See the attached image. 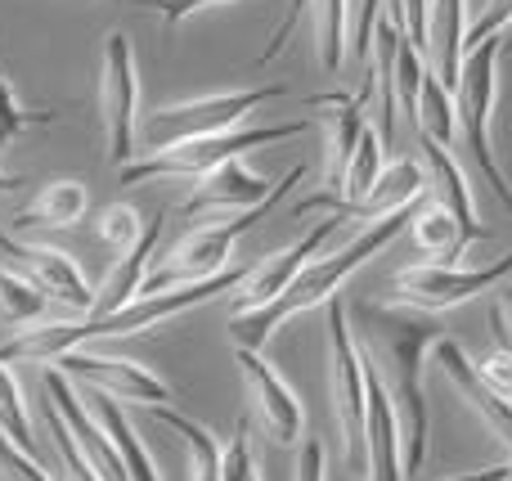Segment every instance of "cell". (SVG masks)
<instances>
[{
	"instance_id": "27",
	"label": "cell",
	"mask_w": 512,
	"mask_h": 481,
	"mask_svg": "<svg viewBox=\"0 0 512 481\" xmlns=\"http://www.w3.org/2000/svg\"><path fill=\"white\" fill-rule=\"evenodd\" d=\"M351 0H310L315 9V32H319V63H324L328 77L342 72L346 59V23H351Z\"/></svg>"
},
{
	"instance_id": "35",
	"label": "cell",
	"mask_w": 512,
	"mask_h": 481,
	"mask_svg": "<svg viewBox=\"0 0 512 481\" xmlns=\"http://www.w3.org/2000/svg\"><path fill=\"white\" fill-rule=\"evenodd\" d=\"M256 477V464H252V441H248V428H239V437L225 446V459H221V481H252Z\"/></svg>"
},
{
	"instance_id": "2",
	"label": "cell",
	"mask_w": 512,
	"mask_h": 481,
	"mask_svg": "<svg viewBox=\"0 0 512 481\" xmlns=\"http://www.w3.org/2000/svg\"><path fill=\"white\" fill-rule=\"evenodd\" d=\"M409 216H414V207H409V212L387 216V221H378V225H364V230L355 234L346 248L328 252V257H315L297 279H292L283 297H274V302L261 306V311L234 315V320H230V342L239 351H261L265 342H270V333L279 329V324H288L292 315L315 311V306H328L337 297V288H342L346 279L364 266V261H373L400 230H409Z\"/></svg>"
},
{
	"instance_id": "1",
	"label": "cell",
	"mask_w": 512,
	"mask_h": 481,
	"mask_svg": "<svg viewBox=\"0 0 512 481\" xmlns=\"http://www.w3.org/2000/svg\"><path fill=\"white\" fill-rule=\"evenodd\" d=\"M441 324L436 315L409 311V306H360V356L364 365L378 369L382 387H387L391 405L400 419V455H405V481H414L427 464V351L441 342Z\"/></svg>"
},
{
	"instance_id": "15",
	"label": "cell",
	"mask_w": 512,
	"mask_h": 481,
	"mask_svg": "<svg viewBox=\"0 0 512 481\" xmlns=\"http://www.w3.org/2000/svg\"><path fill=\"white\" fill-rule=\"evenodd\" d=\"M274 185L279 180H265L256 176L252 167H243V162H225V167H216L212 176H203L194 185V194L180 203V216H198V212H252V207H261L265 198L274 194Z\"/></svg>"
},
{
	"instance_id": "24",
	"label": "cell",
	"mask_w": 512,
	"mask_h": 481,
	"mask_svg": "<svg viewBox=\"0 0 512 481\" xmlns=\"http://www.w3.org/2000/svg\"><path fill=\"white\" fill-rule=\"evenodd\" d=\"M409 234H414L418 252H423L427 261H436V266H454V257H463V252H468V248H463L459 221H454L441 203L418 207V212L409 216Z\"/></svg>"
},
{
	"instance_id": "29",
	"label": "cell",
	"mask_w": 512,
	"mask_h": 481,
	"mask_svg": "<svg viewBox=\"0 0 512 481\" xmlns=\"http://www.w3.org/2000/svg\"><path fill=\"white\" fill-rule=\"evenodd\" d=\"M0 432H5L14 446H23L27 455H36V437H32V419H27V405H23V387L14 383L5 360H0Z\"/></svg>"
},
{
	"instance_id": "28",
	"label": "cell",
	"mask_w": 512,
	"mask_h": 481,
	"mask_svg": "<svg viewBox=\"0 0 512 481\" xmlns=\"http://www.w3.org/2000/svg\"><path fill=\"white\" fill-rule=\"evenodd\" d=\"M45 311H50V297H41L18 270H9L0 261V315L9 324H36Z\"/></svg>"
},
{
	"instance_id": "16",
	"label": "cell",
	"mask_w": 512,
	"mask_h": 481,
	"mask_svg": "<svg viewBox=\"0 0 512 481\" xmlns=\"http://www.w3.org/2000/svg\"><path fill=\"white\" fill-rule=\"evenodd\" d=\"M432 356H436V365H441V374L450 378L454 387H459L463 401H468L472 410L481 414V423H486V428L495 432V437L512 450V405L495 392V387L486 383V378H481V365H472L468 351H463L454 338H441V342H436Z\"/></svg>"
},
{
	"instance_id": "34",
	"label": "cell",
	"mask_w": 512,
	"mask_h": 481,
	"mask_svg": "<svg viewBox=\"0 0 512 481\" xmlns=\"http://www.w3.org/2000/svg\"><path fill=\"white\" fill-rule=\"evenodd\" d=\"M504 27H512V0H490L468 27V50L486 45L490 36H504Z\"/></svg>"
},
{
	"instance_id": "7",
	"label": "cell",
	"mask_w": 512,
	"mask_h": 481,
	"mask_svg": "<svg viewBox=\"0 0 512 481\" xmlns=\"http://www.w3.org/2000/svg\"><path fill=\"white\" fill-rule=\"evenodd\" d=\"M328 369H333V414L346 446V464H364V419H369V374L355 329L346 320V306L328 302Z\"/></svg>"
},
{
	"instance_id": "9",
	"label": "cell",
	"mask_w": 512,
	"mask_h": 481,
	"mask_svg": "<svg viewBox=\"0 0 512 481\" xmlns=\"http://www.w3.org/2000/svg\"><path fill=\"white\" fill-rule=\"evenodd\" d=\"M508 275H512V252L495 257L490 266H436V261H423V266H409L396 275V302L409 306V311L441 315L490 293V288L508 284Z\"/></svg>"
},
{
	"instance_id": "17",
	"label": "cell",
	"mask_w": 512,
	"mask_h": 481,
	"mask_svg": "<svg viewBox=\"0 0 512 481\" xmlns=\"http://www.w3.org/2000/svg\"><path fill=\"white\" fill-rule=\"evenodd\" d=\"M369 374V419H364V477L369 481H405V455H400V419L382 387L378 369L364 365Z\"/></svg>"
},
{
	"instance_id": "19",
	"label": "cell",
	"mask_w": 512,
	"mask_h": 481,
	"mask_svg": "<svg viewBox=\"0 0 512 481\" xmlns=\"http://www.w3.org/2000/svg\"><path fill=\"white\" fill-rule=\"evenodd\" d=\"M468 0H432L427 5V68L445 90H459L468 59Z\"/></svg>"
},
{
	"instance_id": "44",
	"label": "cell",
	"mask_w": 512,
	"mask_h": 481,
	"mask_svg": "<svg viewBox=\"0 0 512 481\" xmlns=\"http://www.w3.org/2000/svg\"><path fill=\"white\" fill-rule=\"evenodd\" d=\"M508 468H512V464H508ZM508 481H512V477H508Z\"/></svg>"
},
{
	"instance_id": "18",
	"label": "cell",
	"mask_w": 512,
	"mask_h": 481,
	"mask_svg": "<svg viewBox=\"0 0 512 481\" xmlns=\"http://www.w3.org/2000/svg\"><path fill=\"white\" fill-rule=\"evenodd\" d=\"M418 162H423V171H427V189L436 194V203H441L445 212L459 221L463 248H472V243L486 239L490 230L477 221V203H472L468 176H463V167L450 158V149H441V144H432V140H423V135H418Z\"/></svg>"
},
{
	"instance_id": "20",
	"label": "cell",
	"mask_w": 512,
	"mask_h": 481,
	"mask_svg": "<svg viewBox=\"0 0 512 481\" xmlns=\"http://www.w3.org/2000/svg\"><path fill=\"white\" fill-rule=\"evenodd\" d=\"M427 189V171L418 158H396L387 162V171L378 176V185L360 198L355 207H346L337 221H364V225H378L396 212H409L418 203V194Z\"/></svg>"
},
{
	"instance_id": "40",
	"label": "cell",
	"mask_w": 512,
	"mask_h": 481,
	"mask_svg": "<svg viewBox=\"0 0 512 481\" xmlns=\"http://www.w3.org/2000/svg\"><path fill=\"white\" fill-rule=\"evenodd\" d=\"M499 293V306H495V329H499V338H504V351H512V284H499L495 288Z\"/></svg>"
},
{
	"instance_id": "32",
	"label": "cell",
	"mask_w": 512,
	"mask_h": 481,
	"mask_svg": "<svg viewBox=\"0 0 512 481\" xmlns=\"http://www.w3.org/2000/svg\"><path fill=\"white\" fill-rule=\"evenodd\" d=\"M423 72H427V59L409 41H400V54H396V104H400V113H409V117L418 113V86H423Z\"/></svg>"
},
{
	"instance_id": "4",
	"label": "cell",
	"mask_w": 512,
	"mask_h": 481,
	"mask_svg": "<svg viewBox=\"0 0 512 481\" xmlns=\"http://www.w3.org/2000/svg\"><path fill=\"white\" fill-rule=\"evenodd\" d=\"M306 131H310L306 117H297V122H274V126H239V131L212 135V140H189V144H176V149L144 153L131 167L117 171V180H122V185H144V180H167V176L203 180V176H212L216 167H225V162H243V153L265 149V144L297 140V135H306Z\"/></svg>"
},
{
	"instance_id": "11",
	"label": "cell",
	"mask_w": 512,
	"mask_h": 481,
	"mask_svg": "<svg viewBox=\"0 0 512 481\" xmlns=\"http://www.w3.org/2000/svg\"><path fill=\"white\" fill-rule=\"evenodd\" d=\"M59 374H68L72 383H81L86 392H104L113 401H131L144 410H158L162 401L171 405V387L167 378H158L149 365L140 360H122V356H99V351H68L54 360Z\"/></svg>"
},
{
	"instance_id": "33",
	"label": "cell",
	"mask_w": 512,
	"mask_h": 481,
	"mask_svg": "<svg viewBox=\"0 0 512 481\" xmlns=\"http://www.w3.org/2000/svg\"><path fill=\"white\" fill-rule=\"evenodd\" d=\"M0 477L5 481H54L41 464H36V455H27L23 446H14L5 432H0Z\"/></svg>"
},
{
	"instance_id": "5",
	"label": "cell",
	"mask_w": 512,
	"mask_h": 481,
	"mask_svg": "<svg viewBox=\"0 0 512 481\" xmlns=\"http://www.w3.org/2000/svg\"><path fill=\"white\" fill-rule=\"evenodd\" d=\"M499 59H504V36H490L486 45L468 50L459 90H454V113H459L463 149L472 153V162L486 176V185L495 189V198L512 212V185L495 158V144H490V122H495V99H499Z\"/></svg>"
},
{
	"instance_id": "36",
	"label": "cell",
	"mask_w": 512,
	"mask_h": 481,
	"mask_svg": "<svg viewBox=\"0 0 512 481\" xmlns=\"http://www.w3.org/2000/svg\"><path fill=\"white\" fill-rule=\"evenodd\" d=\"M306 5H310V0H288V9H283L279 27L270 32V41H265V50H261V59H256V63H270V59H279V54L288 50V41H292V32H297V23L306 18Z\"/></svg>"
},
{
	"instance_id": "42",
	"label": "cell",
	"mask_w": 512,
	"mask_h": 481,
	"mask_svg": "<svg viewBox=\"0 0 512 481\" xmlns=\"http://www.w3.org/2000/svg\"><path fill=\"white\" fill-rule=\"evenodd\" d=\"M18 189H23V180H18V176H5V171H0V194H18Z\"/></svg>"
},
{
	"instance_id": "10",
	"label": "cell",
	"mask_w": 512,
	"mask_h": 481,
	"mask_svg": "<svg viewBox=\"0 0 512 481\" xmlns=\"http://www.w3.org/2000/svg\"><path fill=\"white\" fill-rule=\"evenodd\" d=\"M0 261H5L9 270H18L41 297L59 302L63 311H72V315L95 311V293H90L86 275L77 270V261H72L68 252L41 248V243H23L9 230H0Z\"/></svg>"
},
{
	"instance_id": "22",
	"label": "cell",
	"mask_w": 512,
	"mask_h": 481,
	"mask_svg": "<svg viewBox=\"0 0 512 481\" xmlns=\"http://www.w3.org/2000/svg\"><path fill=\"white\" fill-rule=\"evenodd\" d=\"M86 207H90V194L81 180H50L14 216V230H72L86 216Z\"/></svg>"
},
{
	"instance_id": "25",
	"label": "cell",
	"mask_w": 512,
	"mask_h": 481,
	"mask_svg": "<svg viewBox=\"0 0 512 481\" xmlns=\"http://www.w3.org/2000/svg\"><path fill=\"white\" fill-rule=\"evenodd\" d=\"M153 419L167 423L171 432H180V437H185V446H189V481H221L225 450L216 446V437L203 428V423L189 419V414H180V410H171V405H158V410H153Z\"/></svg>"
},
{
	"instance_id": "21",
	"label": "cell",
	"mask_w": 512,
	"mask_h": 481,
	"mask_svg": "<svg viewBox=\"0 0 512 481\" xmlns=\"http://www.w3.org/2000/svg\"><path fill=\"white\" fill-rule=\"evenodd\" d=\"M162 221H167V216H162ZM162 221H149V225H144V234L135 239V248H126L122 257H117L113 275H108L104 288L95 293V311H90L86 320H108V315L126 311V306L140 297L144 279H149V261H153L158 239H162Z\"/></svg>"
},
{
	"instance_id": "37",
	"label": "cell",
	"mask_w": 512,
	"mask_h": 481,
	"mask_svg": "<svg viewBox=\"0 0 512 481\" xmlns=\"http://www.w3.org/2000/svg\"><path fill=\"white\" fill-rule=\"evenodd\" d=\"M481 378L512 405V351H495V356L481 360Z\"/></svg>"
},
{
	"instance_id": "13",
	"label": "cell",
	"mask_w": 512,
	"mask_h": 481,
	"mask_svg": "<svg viewBox=\"0 0 512 481\" xmlns=\"http://www.w3.org/2000/svg\"><path fill=\"white\" fill-rule=\"evenodd\" d=\"M337 216H324V221L315 225L310 234H301L297 243H288L283 252H274V257L256 261V266H248V275H243V284L230 293V311L243 315V311H261V306H270L274 297L288 293V284L301 275V270L315 261V252L324 248L328 234H337Z\"/></svg>"
},
{
	"instance_id": "3",
	"label": "cell",
	"mask_w": 512,
	"mask_h": 481,
	"mask_svg": "<svg viewBox=\"0 0 512 481\" xmlns=\"http://www.w3.org/2000/svg\"><path fill=\"white\" fill-rule=\"evenodd\" d=\"M301 176H306V167L297 162V167L283 171L279 185H274V194L265 198L261 207H252V212H239V216H225V221H216V225H198V230H189L185 239L171 248V257L162 261L158 270H149L140 297L167 293V288H180V284H198V279H212V275H221V270H230L234 243H239L256 221H265V216L274 212V203H279L283 194H292V185H297Z\"/></svg>"
},
{
	"instance_id": "39",
	"label": "cell",
	"mask_w": 512,
	"mask_h": 481,
	"mask_svg": "<svg viewBox=\"0 0 512 481\" xmlns=\"http://www.w3.org/2000/svg\"><path fill=\"white\" fill-rule=\"evenodd\" d=\"M216 5H230V0H153V9H158V18L167 27L185 23L189 14H198V9H216Z\"/></svg>"
},
{
	"instance_id": "26",
	"label": "cell",
	"mask_w": 512,
	"mask_h": 481,
	"mask_svg": "<svg viewBox=\"0 0 512 481\" xmlns=\"http://www.w3.org/2000/svg\"><path fill=\"white\" fill-rule=\"evenodd\" d=\"M414 126L423 140L441 144L450 149L454 144V126H459V113H454V95L436 81V72L427 68L423 72V86H418V113H414Z\"/></svg>"
},
{
	"instance_id": "12",
	"label": "cell",
	"mask_w": 512,
	"mask_h": 481,
	"mask_svg": "<svg viewBox=\"0 0 512 481\" xmlns=\"http://www.w3.org/2000/svg\"><path fill=\"white\" fill-rule=\"evenodd\" d=\"M234 360H239L243 387H248V401L261 419V428L270 432L274 446H301L306 441V410L292 396V387L279 378V369L261 356V351H239L234 347Z\"/></svg>"
},
{
	"instance_id": "41",
	"label": "cell",
	"mask_w": 512,
	"mask_h": 481,
	"mask_svg": "<svg viewBox=\"0 0 512 481\" xmlns=\"http://www.w3.org/2000/svg\"><path fill=\"white\" fill-rule=\"evenodd\" d=\"M508 477H512V468L499 464V468H477V473H454L445 481H508Z\"/></svg>"
},
{
	"instance_id": "31",
	"label": "cell",
	"mask_w": 512,
	"mask_h": 481,
	"mask_svg": "<svg viewBox=\"0 0 512 481\" xmlns=\"http://www.w3.org/2000/svg\"><path fill=\"white\" fill-rule=\"evenodd\" d=\"M54 117H59L54 108H23L14 99V90H9V81L0 77V144L18 140V135L36 131V126H50Z\"/></svg>"
},
{
	"instance_id": "23",
	"label": "cell",
	"mask_w": 512,
	"mask_h": 481,
	"mask_svg": "<svg viewBox=\"0 0 512 481\" xmlns=\"http://www.w3.org/2000/svg\"><path fill=\"white\" fill-rule=\"evenodd\" d=\"M81 401H86V410L95 414V423L108 432V441L117 446V455H122L131 481H158V468H153L144 441L135 437V428H131V419H126L122 401H113V396H104V392H90V396H81Z\"/></svg>"
},
{
	"instance_id": "14",
	"label": "cell",
	"mask_w": 512,
	"mask_h": 481,
	"mask_svg": "<svg viewBox=\"0 0 512 481\" xmlns=\"http://www.w3.org/2000/svg\"><path fill=\"white\" fill-rule=\"evenodd\" d=\"M378 95V81H373V72H364L360 90H333V95H315L306 99V108H319V113L328 117V167H324V194H337L342 189V176L346 167H351L355 149H360V135L369 131V122H364V108H369V99Z\"/></svg>"
},
{
	"instance_id": "30",
	"label": "cell",
	"mask_w": 512,
	"mask_h": 481,
	"mask_svg": "<svg viewBox=\"0 0 512 481\" xmlns=\"http://www.w3.org/2000/svg\"><path fill=\"white\" fill-rule=\"evenodd\" d=\"M144 225L149 221H140V212H135L131 203H108L104 212L95 216V234H99V243H108V248L122 257L126 248H135V239L144 234Z\"/></svg>"
},
{
	"instance_id": "38",
	"label": "cell",
	"mask_w": 512,
	"mask_h": 481,
	"mask_svg": "<svg viewBox=\"0 0 512 481\" xmlns=\"http://www.w3.org/2000/svg\"><path fill=\"white\" fill-rule=\"evenodd\" d=\"M324 441L319 437H306L297 446V481H324Z\"/></svg>"
},
{
	"instance_id": "8",
	"label": "cell",
	"mask_w": 512,
	"mask_h": 481,
	"mask_svg": "<svg viewBox=\"0 0 512 481\" xmlns=\"http://www.w3.org/2000/svg\"><path fill=\"white\" fill-rule=\"evenodd\" d=\"M99 113H104L108 158L113 167H131L140 158L135 149V117H140V77H135V50L126 32H108L99 50Z\"/></svg>"
},
{
	"instance_id": "6",
	"label": "cell",
	"mask_w": 512,
	"mask_h": 481,
	"mask_svg": "<svg viewBox=\"0 0 512 481\" xmlns=\"http://www.w3.org/2000/svg\"><path fill=\"white\" fill-rule=\"evenodd\" d=\"M279 95H283V86L274 81V86L216 90V95H198V99H185V104L158 108L140 131L144 153H162V149H176V144H189V140H212V135L239 131L256 108L270 104V99H279Z\"/></svg>"
},
{
	"instance_id": "43",
	"label": "cell",
	"mask_w": 512,
	"mask_h": 481,
	"mask_svg": "<svg viewBox=\"0 0 512 481\" xmlns=\"http://www.w3.org/2000/svg\"><path fill=\"white\" fill-rule=\"evenodd\" d=\"M252 481H261V477H252Z\"/></svg>"
}]
</instances>
